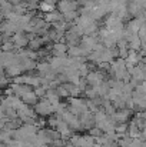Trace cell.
Returning <instances> with one entry per match:
<instances>
[{
  "mask_svg": "<svg viewBox=\"0 0 146 147\" xmlns=\"http://www.w3.org/2000/svg\"><path fill=\"white\" fill-rule=\"evenodd\" d=\"M1 147H9V146H6V144H3V143H1Z\"/></svg>",
  "mask_w": 146,
  "mask_h": 147,
  "instance_id": "15",
  "label": "cell"
},
{
  "mask_svg": "<svg viewBox=\"0 0 146 147\" xmlns=\"http://www.w3.org/2000/svg\"><path fill=\"white\" fill-rule=\"evenodd\" d=\"M80 121H82V126H83V129H88V130H90L92 127H95L96 126V120H95V113H92V111H86V113H83L80 117Z\"/></svg>",
  "mask_w": 146,
  "mask_h": 147,
  "instance_id": "5",
  "label": "cell"
},
{
  "mask_svg": "<svg viewBox=\"0 0 146 147\" xmlns=\"http://www.w3.org/2000/svg\"><path fill=\"white\" fill-rule=\"evenodd\" d=\"M85 94H86V98H88V100H96V98H99V94H97L95 87H88V89L85 90Z\"/></svg>",
  "mask_w": 146,
  "mask_h": 147,
  "instance_id": "11",
  "label": "cell"
},
{
  "mask_svg": "<svg viewBox=\"0 0 146 147\" xmlns=\"http://www.w3.org/2000/svg\"><path fill=\"white\" fill-rule=\"evenodd\" d=\"M70 143L75 147H95L96 146V139L90 134H83V136L75 134L70 139Z\"/></svg>",
  "mask_w": 146,
  "mask_h": 147,
  "instance_id": "2",
  "label": "cell"
},
{
  "mask_svg": "<svg viewBox=\"0 0 146 147\" xmlns=\"http://www.w3.org/2000/svg\"><path fill=\"white\" fill-rule=\"evenodd\" d=\"M77 19H79V11H77V10L69 11V13H65V14H63V20L67 22L69 24H75Z\"/></svg>",
  "mask_w": 146,
  "mask_h": 147,
  "instance_id": "9",
  "label": "cell"
},
{
  "mask_svg": "<svg viewBox=\"0 0 146 147\" xmlns=\"http://www.w3.org/2000/svg\"><path fill=\"white\" fill-rule=\"evenodd\" d=\"M79 7V1H69V0H60L57 3V10L65 14V13H69V11H75L77 10Z\"/></svg>",
  "mask_w": 146,
  "mask_h": 147,
  "instance_id": "3",
  "label": "cell"
},
{
  "mask_svg": "<svg viewBox=\"0 0 146 147\" xmlns=\"http://www.w3.org/2000/svg\"><path fill=\"white\" fill-rule=\"evenodd\" d=\"M39 10L42 11V13H52V11H54V4H52V3H49L46 0H42L40 3H39Z\"/></svg>",
  "mask_w": 146,
  "mask_h": 147,
  "instance_id": "10",
  "label": "cell"
},
{
  "mask_svg": "<svg viewBox=\"0 0 146 147\" xmlns=\"http://www.w3.org/2000/svg\"><path fill=\"white\" fill-rule=\"evenodd\" d=\"M35 93H36V96L39 97V100H42V98L46 97L48 89H45L43 86H40V87H36V89H35Z\"/></svg>",
  "mask_w": 146,
  "mask_h": 147,
  "instance_id": "13",
  "label": "cell"
},
{
  "mask_svg": "<svg viewBox=\"0 0 146 147\" xmlns=\"http://www.w3.org/2000/svg\"><path fill=\"white\" fill-rule=\"evenodd\" d=\"M37 116L40 117H46V116H50V114H54V106L49 101L48 98H42L37 101L36 106H33Z\"/></svg>",
  "mask_w": 146,
  "mask_h": 147,
  "instance_id": "1",
  "label": "cell"
},
{
  "mask_svg": "<svg viewBox=\"0 0 146 147\" xmlns=\"http://www.w3.org/2000/svg\"><path fill=\"white\" fill-rule=\"evenodd\" d=\"M45 20L50 23V24H53V23H57V22H62L63 20V14L59 11V10H54V11H52V13H46L45 14Z\"/></svg>",
  "mask_w": 146,
  "mask_h": 147,
  "instance_id": "7",
  "label": "cell"
},
{
  "mask_svg": "<svg viewBox=\"0 0 146 147\" xmlns=\"http://www.w3.org/2000/svg\"><path fill=\"white\" fill-rule=\"evenodd\" d=\"M89 134H90V136H93L95 139H97V137H102L105 133H103L99 127H96V126H95V127H92V129L89 130Z\"/></svg>",
  "mask_w": 146,
  "mask_h": 147,
  "instance_id": "14",
  "label": "cell"
},
{
  "mask_svg": "<svg viewBox=\"0 0 146 147\" xmlns=\"http://www.w3.org/2000/svg\"><path fill=\"white\" fill-rule=\"evenodd\" d=\"M130 116H132V110L130 109H123V110H116V113L112 114L110 117L116 121V124H120V123H128Z\"/></svg>",
  "mask_w": 146,
  "mask_h": 147,
  "instance_id": "4",
  "label": "cell"
},
{
  "mask_svg": "<svg viewBox=\"0 0 146 147\" xmlns=\"http://www.w3.org/2000/svg\"><path fill=\"white\" fill-rule=\"evenodd\" d=\"M56 92H57V94L60 96V97H70V93H69V90L63 86V84H60L57 89H56Z\"/></svg>",
  "mask_w": 146,
  "mask_h": 147,
  "instance_id": "12",
  "label": "cell"
},
{
  "mask_svg": "<svg viewBox=\"0 0 146 147\" xmlns=\"http://www.w3.org/2000/svg\"><path fill=\"white\" fill-rule=\"evenodd\" d=\"M128 42H129V47H130V50L141 51V49H142V40H141L139 34H133Z\"/></svg>",
  "mask_w": 146,
  "mask_h": 147,
  "instance_id": "8",
  "label": "cell"
},
{
  "mask_svg": "<svg viewBox=\"0 0 146 147\" xmlns=\"http://www.w3.org/2000/svg\"><path fill=\"white\" fill-rule=\"evenodd\" d=\"M67 50L69 46L66 43H53L52 46V56H56V57H63V56H67Z\"/></svg>",
  "mask_w": 146,
  "mask_h": 147,
  "instance_id": "6",
  "label": "cell"
}]
</instances>
